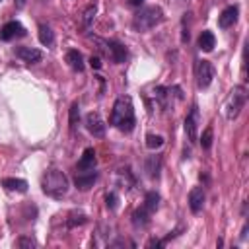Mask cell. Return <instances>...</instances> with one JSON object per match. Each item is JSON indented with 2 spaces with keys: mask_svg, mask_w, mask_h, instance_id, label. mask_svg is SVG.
Returning a JSON list of instances; mask_svg holds the SVG:
<instances>
[{
  "mask_svg": "<svg viewBox=\"0 0 249 249\" xmlns=\"http://www.w3.org/2000/svg\"><path fill=\"white\" fill-rule=\"evenodd\" d=\"M109 123L119 128L121 132H132L134 124H136V117H134V107H132V99L128 95H121L115 99L113 103V111L109 117Z\"/></svg>",
  "mask_w": 249,
  "mask_h": 249,
  "instance_id": "1",
  "label": "cell"
},
{
  "mask_svg": "<svg viewBox=\"0 0 249 249\" xmlns=\"http://www.w3.org/2000/svg\"><path fill=\"white\" fill-rule=\"evenodd\" d=\"M41 189L51 198H62L68 193V189H70V181L64 175V171L51 167L41 177Z\"/></svg>",
  "mask_w": 249,
  "mask_h": 249,
  "instance_id": "2",
  "label": "cell"
},
{
  "mask_svg": "<svg viewBox=\"0 0 249 249\" xmlns=\"http://www.w3.org/2000/svg\"><path fill=\"white\" fill-rule=\"evenodd\" d=\"M163 21V10L160 6H144L140 8L132 18V29L138 33L150 31L152 27L160 25Z\"/></svg>",
  "mask_w": 249,
  "mask_h": 249,
  "instance_id": "3",
  "label": "cell"
},
{
  "mask_svg": "<svg viewBox=\"0 0 249 249\" xmlns=\"http://www.w3.org/2000/svg\"><path fill=\"white\" fill-rule=\"evenodd\" d=\"M245 101H247V89L245 86H233L228 101H226V119L228 121H233L237 119V115L241 113V109L245 107Z\"/></svg>",
  "mask_w": 249,
  "mask_h": 249,
  "instance_id": "4",
  "label": "cell"
},
{
  "mask_svg": "<svg viewBox=\"0 0 249 249\" xmlns=\"http://www.w3.org/2000/svg\"><path fill=\"white\" fill-rule=\"evenodd\" d=\"M195 78H196V86L200 89H206L212 84V80H214V66H212V62L206 60V58L196 60V64H195Z\"/></svg>",
  "mask_w": 249,
  "mask_h": 249,
  "instance_id": "5",
  "label": "cell"
},
{
  "mask_svg": "<svg viewBox=\"0 0 249 249\" xmlns=\"http://www.w3.org/2000/svg\"><path fill=\"white\" fill-rule=\"evenodd\" d=\"M97 43L101 45V49L105 51V54L113 60V62H117V64H121V62H124L126 60V47L123 45V43H119V41H115V39H109V41H101V39H97Z\"/></svg>",
  "mask_w": 249,
  "mask_h": 249,
  "instance_id": "6",
  "label": "cell"
},
{
  "mask_svg": "<svg viewBox=\"0 0 249 249\" xmlns=\"http://www.w3.org/2000/svg\"><path fill=\"white\" fill-rule=\"evenodd\" d=\"M156 99H158V103H160V107L161 109H169V105H171V97L175 95L177 99H183V91H181V88L179 86H171V88H165V86H158L156 88Z\"/></svg>",
  "mask_w": 249,
  "mask_h": 249,
  "instance_id": "7",
  "label": "cell"
},
{
  "mask_svg": "<svg viewBox=\"0 0 249 249\" xmlns=\"http://www.w3.org/2000/svg\"><path fill=\"white\" fill-rule=\"evenodd\" d=\"M198 121H200L198 105L193 103L189 115L185 117V132H187V138H189L191 142H196V140H198Z\"/></svg>",
  "mask_w": 249,
  "mask_h": 249,
  "instance_id": "8",
  "label": "cell"
},
{
  "mask_svg": "<svg viewBox=\"0 0 249 249\" xmlns=\"http://www.w3.org/2000/svg\"><path fill=\"white\" fill-rule=\"evenodd\" d=\"M86 128H88V132L93 134L95 138H101V136H105V128H107V124H105V121L101 119L99 113L91 111V113L86 115Z\"/></svg>",
  "mask_w": 249,
  "mask_h": 249,
  "instance_id": "9",
  "label": "cell"
},
{
  "mask_svg": "<svg viewBox=\"0 0 249 249\" xmlns=\"http://www.w3.org/2000/svg\"><path fill=\"white\" fill-rule=\"evenodd\" d=\"M25 35H27V31L19 21H8L0 29V39L2 41H12V39H18V37H25Z\"/></svg>",
  "mask_w": 249,
  "mask_h": 249,
  "instance_id": "10",
  "label": "cell"
},
{
  "mask_svg": "<svg viewBox=\"0 0 249 249\" xmlns=\"http://www.w3.org/2000/svg\"><path fill=\"white\" fill-rule=\"evenodd\" d=\"M237 18H239V6H228V8H224L222 10V14L218 16V25L222 27V29H228V27H231L235 21H237Z\"/></svg>",
  "mask_w": 249,
  "mask_h": 249,
  "instance_id": "11",
  "label": "cell"
},
{
  "mask_svg": "<svg viewBox=\"0 0 249 249\" xmlns=\"http://www.w3.org/2000/svg\"><path fill=\"white\" fill-rule=\"evenodd\" d=\"M95 181H97V171H95V169H91V171H76L74 185H76L80 191H88L89 187H93Z\"/></svg>",
  "mask_w": 249,
  "mask_h": 249,
  "instance_id": "12",
  "label": "cell"
},
{
  "mask_svg": "<svg viewBox=\"0 0 249 249\" xmlns=\"http://www.w3.org/2000/svg\"><path fill=\"white\" fill-rule=\"evenodd\" d=\"M16 56H19L27 64H35L43 58V53L39 49H33V47H16Z\"/></svg>",
  "mask_w": 249,
  "mask_h": 249,
  "instance_id": "13",
  "label": "cell"
},
{
  "mask_svg": "<svg viewBox=\"0 0 249 249\" xmlns=\"http://www.w3.org/2000/svg\"><path fill=\"white\" fill-rule=\"evenodd\" d=\"M204 206V189L202 187H193L189 191V208L193 214L200 212Z\"/></svg>",
  "mask_w": 249,
  "mask_h": 249,
  "instance_id": "14",
  "label": "cell"
},
{
  "mask_svg": "<svg viewBox=\"0 0 249 249\" xmlns=\"http://www.w3.org/2000/svg\"><path fill=\"white\" fill-rule=\"evenodd\" d=\"M95 163H97L95 150L93 148H86L84 154H82V158H80V161H78L76 171H91V169H95Z\"/></svg>",
  "mask_w": 249,
  "mask_h": 249,
  "instance_id": "15",
  "label": "cell"
},
{
  "mask_svg": "<svg viewBox=\"0 0 249 249\" xmlns=\"http://www.w3.org/2000/svg\"><path fill=\"white\" fill-rule=\"evenodd\" d=\"M66 62H68V66H70L72 70H76V72H82V70H84V56H82V53L76 51V49H70V51L66 53Z\"/></svg>",
  "mask_w": 249,
  "mask_h": 249,
  "instance_id": "16",
  "label": "cell"
},
{
  "mask_svg": "<svg viewBox=\"0 0 249 249\" xmlns=\"http://www.w3.org/2000/svg\"><path fill=\"white\" fill-rule=\"evenodd\" d=\"M2 185L8 191H16V193H27V181L25 179H16V177H6L2 179Z\"/></svg>",
  "mask_w": 249,
  "mask_h": 249,
  "instance_id": "17",
  "label": "cell"
},
{
  "mask_svg": "<svg viewBox=\"0 0 249 249\" xmlns=\"http://www.w3.org/2000/svg\"><path fill=\"white\" fill-rule=\"evenodd\" d=\"M214 45H216V37H214V33L208 31V29L202 31L200 37H198V49L204 51V53H210V51L214 49Z\"/></svg>",
  "mask_w": 249,
  "mask_h": 249,
  "instance_id": "18",
  "label": "cell"
},
{
  "mask_svg": "<svg viewBox=\"0 0 249 249\" xmlns=\"http://www.w3.org/2000/svg\"><path fill=\"white\" fill-rule=\"evenodd\" d=\"M132 224H134V228H146L148 224H150V212L142 206V208H136L134 212H132Z\"/></svg>",
  "mask_w": 249,
  "mask_h": 249,
  "instance_id": "19",
  "label": "cell"
},
{
  "mask_svg": "<svg viewBox=\"0 0 249 249\" xmlns=\"http://www.w3.org/2000/svg\"><path fill=\"white\" fill-rule=\"evenodd\" d=\"M160 169H161V158L160 156H150L146 160V171L152 179H158L160 177Z\"/></svg>",
  "mask_w": 249,
  "mask_h": 249,
  "instance_id": "20",
  "label": "cell"
},
{
  "mask_svg": "<svg viewBox=\"0 0 249 249\" xmlns=\"http://www.w3.org/2000/svg\"><path fill=\"white\" fill-rule=\"evenodd\" d=\"M39 41H41V45H45V47H51V45L54 43V31H53L49 25H45V23L39 25Z\"/></svg>",
  "mask_w": 249,
  "mask_h": 249,
  "instance_id": "21",
  "label": "cell"
},
{
  "mask_svg": "<svg viewBox=\"0 0 249 249\" xmlns=\"http://www.w3.org/2000/svg\"><path fill=\"white\" fill-rule=\"evenodd\" d=\"M158 206H160V195H158L156 191L146 193V196H144V208L152 214V212H156V210H158Z\"/></svg>",
  "mask_w": 249,
  "mask_h": 249,
  "instance_id": "22",
  "label": "cell"
},
{
  "mask_svg": "<svg viewBox=\"0 0 249 249\" xmlns=\"http://www.w3.org/2000/svg\"><path fill=\"white\" fill-rule=\"evenodd\" d=\"M95 14H97L95 6H88V8L84 10V14H82V27H84V29H89V27L93 25Z\"/></svg>",
  "mask_w": 249,
  "mask_h": 249,
  "instance_id": "23",
  "label": "cell"
},
{
  "mask_svg": "<svg viewBox=\"0 0 249 249\" xmlns=\"http://www.w3.org/2000/svg\"><path fill=\"white\" fill-rule=\"evenodd\" d=\"M88 222V216L82 214V212H70V218H66V226L68 228H76V226H82Z\"/></svg>",
  "mask_w": 249,
  "mask_h": 249,
  "instance_id": "24",
  "label": "cell"
},
{
  "mask_svg": "<svg viewBox=\"0 0 249 249\" xmlns=\"http://www.w3.org/2000/svg\"><path fill=\"white\" fill-rule=\"evenodd\" d=\"M198 140H200V146H202L204 150H210V148H212V140H214V130H212V126H206V128L202 130V136H200Z\"/></svg>",
  "mask_w": 249,
  "mask_h": 249,
  "instance_id": "25",
  "label": "cell"
},
{
  "mask_svg": "<svg viewBox=\"0 0 249 249\" xmlns=\"http://www.w3.org/2000/svg\"><path fill=\"white\" fill-rule=\"evenodd\" d=\"M161 144H163V136H161V134L150 132V134L146 136V146H148L150 150H158V148H161Z\"/></svg>",
  "mask_w": 249,
  "mask_h": 249,
  "instance_id": "26",
  "label": "cell"
},
{
  "mask_svg": "<svg viewBox=\"0 0 249 249\" xmlns=\"http://www.w3.org/2000/svg\"><path fill=\"white\" fill-rule=\"evenodd\" d=\"M78 121H80V103L74 101V103L70 105V128H72V130H76Z\"/></svg>",
  "mask_w": 249,
  "mask_h": 249,
  "instance_id": "27",
  "label": "cell"
},
{
  "mask_svg": "<svg viewBox=\"0 0 249 249\" xmlns=\"http://www.w3.org/2000/svg\"><path fill=\"white\" fill-rule=\"evenodd\" d=\"M105 204H107L109 210H115L117 204H119V196H117V193H109V195L105 196Z\"/></svg>",
  "mask_w": 249,
  "mask_h": 249,
  "instance_id": "28",
  "label": "cell"
},
{
  "mask_svg": "<svg viewBox=\"0 0 249 249\" xmlns=\"http://www.w3.org/2000/svg\"><path fill=\"white\" fill-rule=\"evenodd\" d=\"M16 245H18V247H37V241H35V239H31V237L21 235V237H18Z\"/></svg>",
  "mask_w": 249,
  "mask_h": 249,
  "instance_id": "29",
  "label": "cell"
},
{
  "mask_svg": "<svg viewBox=\"0 0 249 249\" xmlns=\"http://www.w3.org/2000/svg\"><path fill=\"white\" fill-rule=\"evenodd\" d=\"M89 64H91V68L99 70V68H101V58H99V56H91V58H89Z\"/></svg>",
  "mask_w": 249,
  "mask_h": 249,
  "instance_id": "30",
  "label": "cell"
},
{
  "mask_svg": "<svg viewBox=\"0 0 249 249\" xmlns=\"http://www.w3.org/2000/svg\"><path fill=\"white\" fill-rule=\"evenodd\" d=\"M163 245H165L163 239H150L148 241V247H163Z\"/></svg>",
  "mask_w": 249,
  "mask_h": 249,
  "instance_id": "31",
  "label": "cell"
},
{
  "mask_svg": "<svg viewBox=\"0 0 249 249\" xmlns=\"http://www.w3.org/2000/svg\"><path fill=\"white\" fill-rule=\"evenodd\" d=\"M25 4H27V0H14V6H16L18 10H21V8H25Z\"/></svg>",
  "mask_w": 249,
  "mask_h": 249,
  "instance_id": "32",
  "label": "cell"
},
{
  "mask_svg": "<svg viewBox=\"0 0 249 249\" xmlns=\"http://www.w3.org/2000/svg\"><path fill=\"white\" fill-rule=\"evenodd\" d=\"M142 2H144V0H128V4H130V6H140Z\"/></svg>",
  "mask_w": 249,
  "mask_h": 249,
  "instance_id": "33",
  "label": "cell"
},
{
  "mask_svg": "<svg viewBox=\"0 0 249 249\" xmlns=\"http://www.w3.org/2000/svg\"><path fill=\"white\" fill-rule=\"evenodd\" d=\"M0 2H2V0H0Z\"/></svg>",
  "mask_w": 249,
  "mask_h": 249,
  "instance_id": "34",
  "label": "cell"
}]
</instances>
